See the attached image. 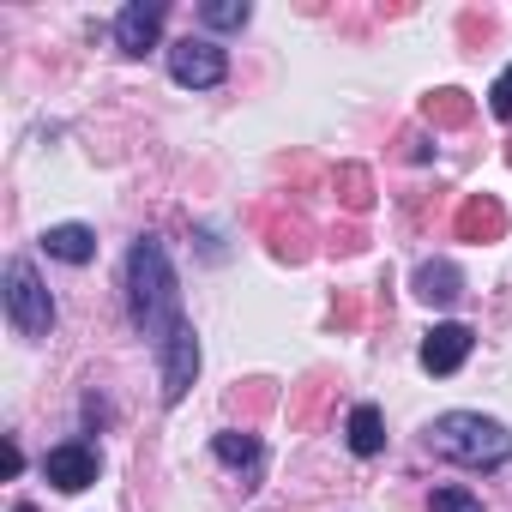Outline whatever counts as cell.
Returning a JSON list of instances; mask_svg holds the SVG:
<instances>
[{
    "mask_svg": "<svg viewBox=\"0 0 512 512\" xmlns=\"http://www.w3.org/2000/svg\"><path fill=\"white\" fill-rule=\"evenodd\" d=\"M488 115H494V121H512V67L488 85Z\"/></svg>",
    "mask_w": 512,
    "mask_h": 512,
    "instance_id": "2e32d148",
    "label": "cell"
},
{
    "mask_svg": "<svg viewBox=\"0 0 512 512\" xmlns=\"http://www.w3.org/2000/svg\"><path fill=\"white\" fill-rule=\"evenodd\" d=\"M470 350H476V332H470L464 320H440V326L422 338V368H428V374H458V368L470 362Z\"/></svg>",
    "mask_w": 512,
    "mask_h": 512,
    "instance_id": "ba28073f",
    "label": "cell"
},
{
    "mask_svg": "<svg viewBox=\"0 0 512 512\" xmlns=\"http://www.w3.org/2000/svg\"><path fill=\"white\" fill-rule=\"evenodd\" d=\"M428 506H434V512H482V500H476L470 488H434Z\"/></svg>",
    "mask_w": 512,
    "mask_h": 512,
    "instance_id": "9a60e30c",
    "label": "cell"
},
{
    "mask_svg": "<svg viewBox=\"0 0 512 512\" xmlns=\"http://www.w3.org/2000/svg\"><path fill=\"white\" fill-rule=\"evenodd\" d=\"M127 308H133V326L157 344L169 338L187 314H181V284H175V266L157 235H139L127 247Z\"/></svg>",
    "mask_w": 512,
    "mask_h": 512,
    "instance_id": "6da1fadb",
    "label": "cell"
},
{
    "mask_svg": "<svg viewBox=\"0 0 512 512\" xmlns=\"http://www.w3.org/2000/svg\"><path fill=\"white\" fill-rule=\"evenodd\" d=\"M422 440H428V452H440L452 464H470V470H494V464L512 458V428L482 416V410H446L422 428Z\"/></svg>",
    "mask_w": 512,
    "mask_h": 512,
    "instance_id": "7a4b0ae2",
    "label": "cell"
},
{
    "mask_svg": "<svg viewBox=\"0 0 512 512\" xmlns=\"http://www.w3.org/2000/svg\"><path fill=\"white\" fill-rule=\"evenodd\" d=\"M163 19H169L163 0H127V7L115 13V49H121V55H145V49H157Z\"/></svg>",
    "mask_w": 512,
    "mask_h": 512,
    "instance_id": "52a82bcc",
    "label": "cell"
},
{
    "mask_svg": "<svg viewBox=\"0 0 512 512\" xmlns=\"http://www.w3.org/2000/svg\"><path fill=\"white\" fill-rule=\"evenodd\" d=\"M344 440H350V452H356V458L386 452V416H380V404H356V410H350V422H344Z\"/></svg>",
    "mask_w": 512,
    "mask_h": 512,
    "instance_id": "8fae6325",
    "label": "cell"
},
{
    "mask_svg": "<svg viewBox=\"0 0 512 512\" xmlns=\"http://www.w3.org/2000/svg\"><path fill=\"white\" fill-rule=\"evenodd\" d=\"M7 320L25 344H43L55 332V296L31 260H7Z\"/></svg>",
    "mask_w": 512,
    "mask_h": 512,
    "instance_id": "3957f363",
    "label": "cell"
},
{
    "mask_svg": "<svg viewBox=\"0 0 512 512\" xmlns=\"http://www.w3.org/2000/svg\"><path fill=\"white\" fill-rule=\"evenodd\" d=\"M416 296H422L428 308H452V302L464 296V272H458L452 260H428V266H416Z\"/></svg>",
    "mask_w": 512,
    "mask_h": 512,
    "instance_id": "30bf717a",
    "label": "cell"
},
{
    "mask_svg": "<svg viewBox=\"0 0 512 512\" xmlns=\"http://www.w3.org/2000/svg\"><path fill=\"white\" fill-rule=\"evenodd\" d=\"M97 470H103V458H97V446H91V440H61V446H49V452H43V476H49L61 494L91 488V482H97Z\"/></svg>",
    "mask_w": 512,
    "mask_h": 512,
    "instance_id": "8992f818",
    "label": "cell"
},
{
    "mask_svg": "<svg viewBox=\"0 0 512 512\" xmlns=\"http://www.w3.org/2000/svg\"><path fill=\"white\" fill-rule=\"evenodd\" d=\"M169 79L187 91H211L229 79V55L211 37H181V43H169Z\"/></svg>",
    "mask_w": 512,
    "mask_h": 512,
    "instance_id": "5b68a950",
    "label": "cell"
},
{
    "mask_svg": "<svg viewBox=\"0 0 512 512\" xmlns=\"http://www.w3.org/2000/svg\"><path fill=\"white\" fill-rule=\"evenodd\" d=\"M43 253L61 266H91L97 260V229L91 223H55V229H43Z\"/></svg>",
    "mask_w": 512,
    "mask_h": 512,
    "instance_id": "9c48e42d",
    "label": "cell"
},
{
    "mask_svg": "<svg viewBox=\"0 0 512 512\" xmlns=\"http://www.w3.org/2000/svg\"><path fill=\"white\" fill-rule=\"evenodd\" d=\"M428 115H434V121H464L470 103H464V91H440V97L428 103Z\"/></svg>",
    "mask_w": 512,
    "mask_h": 512,
    "instance_id": "e0dca14e",
    "label": "cell"
},
{
    "mask_svg": "<svg viewBox=\"0 0 512 512\" xmlns=\"http://www.w3.org/2000/svg\"><path fill=\"white\" fill-rule=\"evenodd\" d=\"M151 356H157L163 404H181V398H187V386L199 380V332H193V320H181L169 338H157V344H151Z\"/></svg>",
    "mask_w": 512,
    "mask_h": 512,
    "instance_id": "277c9868",
    "label": "cell"
},
{
    "mask_svg": "<svg viewBox=\"0 0 512 512\" xmlns=\"http://www.w3.org/2000/svg\"><path fill=\"white\" fill-rule=\"evenodd\" d=\"M458 229H464V235H476V229H482V235H494V229H500V211H494L488 199H476V205H464Z\"/></svg>",
    "mask_w": 512,
    "mask_h": 512,
    "instance_id": "5bb4252c",
    "label": "cell"
},
{
    "mask_svg": "<svg viewBox=\"0 0 512 512\" xmlns=\"http://www.w3.org/2000/svg\"><path fill=\"white\" fill-rule=\"evenodd\" d=\"M247 19H253L247 0H205L199 7V25H211V31H241Z\"/></svg>",
    "mask_w": 512,
    "mask_h": 512,
    "instance_id": "4fadbf2b",
    "label": "cell"
},
{
    "mask_svg": "<svg viewBox=\"0 0 512 512\" xmlns=\"http://www.w3.org/2000/svg\"><path fill=\"white\" fill-rule=\"evenodd\" d=\"M211 452H217L229 470H247V464H260V440H253V434H241V428H223V434L211 440Z\"/></svg>",
    "mask_w": 512,
    "mask_h": 512,
    "instance_id": "7c38bea8",
    "label": "cell"
},
{
    "mask_svg": "<svg viewBox=\"0 0 512 512\" xmlns=\"http://www.w3.org/2000/svg\"><path fill=\"white\" fill-rule=\"evenodd\" d=\"M13 512H37V506H31V500H19V506H13Z\"/></svg>",
    "mask_w": 512,
    "mask_h": 512,
    "instance_id": "ac0fdd59",
    "label": "cell"
}]
</instances>
